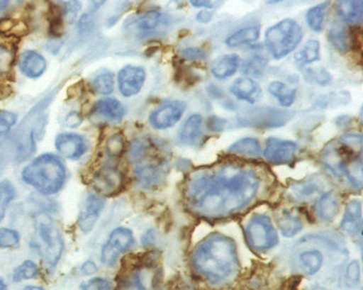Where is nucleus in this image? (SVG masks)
<instances>
[{"mask_svg": "<svg viewBox=\"0 0 363 290\" xmlns=\"http://www.w3.org/2000/svg\"><path fill=\"white\" fill-rule=\"evenodd\" d=\"M259 189V178L255 170L227 165L196 174L186 186V198L194 213L216 220L250 206Z\"/></svg>", "mask_w": 363, "mask_h": 290, "instance_id": "1", "label": "nucleus"}, {"mask_svg": "<svg viewBox=\"0 0 363 290\" xmlns=\"http://www.w3.org/2000/svg\"><path fill=\"white\" fill-rule=\"evenodd\" d=\"M194 269L213 283L234 277L238 267L236 245L229 237L213 234L199 243L192 255Z\"/></svg>", "mask_w": 363, "mask_h": 290, "instance_id": "2", "label": "nucleus"}, {"mask_svg": "<svg viewBox=\"0 0 363 290\" xmlns=\"http://www.w3.org/2000/svg\"><path fill=\"white\" fill-rule=\"evenodd\" d=\"M68 178L66 165L60 156L42 154L22 170V179L44 196L58 194Z\"/></svg>", "mask_w": 363, "mask_h": 290, "instance_id": "3", "label": "nucleus"}, {"mask_svg": "<svg viewBox=\"0 0 363 290\" xmlns=\"http://www.w3.org/2000/svg\"><path fill=\"white\" fill-rule=\"evenodd\" d=\"M302 36L303 32L298 22L284 19L265 32V48L274 60H283L298 48Z\"/></svg>", "mask_w": 363, "mask_h": 290, "instance_id": "4", "label": "nucleus"}, {"mask_svg": "<svg viewBox=\"0 0 363 290\" xmlns=\"http://www.w3.org/2000/svg\"><path fill=\"white\" fill-rule=\"evenodd\" d=\"M35 228L44 247V261L50 269H54L64 252L62 231L52 217L45 213L36 216Z\"/></svg>", "mask_w": 363, "mask_h": 290, "instance_id": "5", "label": "nucleus"}, {"mask_svg": "<svg viewBox=\"0 0 363 290\" xmlns=\"http://www.w3.org/2000/svg\"><path fill=\"white\" fill-rule=\"evenodd\" d=\"M247 242L253 250L265 252L279 243V235L265 215H255L245 227Z\"/></svg>", "mask_w": 363, "mask_h": 290, "instance_id": "6", "label": "nucleus"}, {"mask_svg": "<svg viewBox=\"0 0 363 290\" xmlns=\"http://www.w3.org/2000/svg\"><path fill=\"white\" fill-rule=\"evenodd\" d=\"M135 243L133 231L125 227L113 229L101 249V261L107 267H113L123 253L127 252Z\"/></svg>", "mask_w": 363, "mask_h": 290, "instance_id": "7", "label": "nucleus"}, {"mask_svg": "<svg viewBox=\"0 0 363 290\" xmlns=\"http://www.w3.org/2000/svg\"><path fill=\"white\" fill-rule=\"evenodd\" d=\"M57 152L71 161H78L90 150L89 140L84 135L74 133H65L57 135L55 140Z\"/></svg>", "mask_w": 363, "mask_h": 290, "instance_id": "8", "label": "nucleus"}, {"mask_svg": "<svg viewBox=\"0 0 363 290\" xmlns=\"http://www.w3.org/2000/svg\"><path fill=\"white\" fill-rule=\"evenodd\" d=\"M186 104L184 101H168L162 104L150 115L149 123L154 129L165 130L174 127L184 116Z\"/></svg>", "mask_w": 363, "mask_h": 290, "instance_id": "9", "label": "nucleus"}, {"mask_svg": "<svg viewBox=\"0 0 363 290\" xmlns=\"http://www.w3.org/2000/svg\"><path fill=\"white\" fill-rule=\"evenodd\" d=\"M297 149V144L295 142L269 138L265 143L263 155L269 163L285 165L295 160Z\"/></svg>", "mask_w": 363, "mask_h": 290, "instance_id": "10", "label": "nucleus"}, {"mask_svg": "<svg viewBox=\"0 0 363 290\" xmlns=\"http://www.w3.org/2000/svg\"><path fill=\"white\" fill-rule=\"evenodd\" d=\"M123 176L117 168L103 167L93 176V186L99 196H111L121 191Z\"/></svg>", "mask_w": 363, "mask_h": 290, "instance_id": "11", "label": "nucleus"}, {"mask_svg": "<svg viewBox=\"0 0 363 290\" xmlns=\"http://www.w3.org/2000/svg\"><path fill=\"white\" fill-rule=\"evenodd\" d=\"M117 80L121 95L133 97L141 92L147 80V74L142 67L128 65L119 71Z\"/></svg>", "mask_w": 363, "mask_h": 290, "instance_id": "12", "label": "nucleus"}, {"mask_svg": "<svg viewBox=\"0 0 363 290\" xmlns=\"http://www.w3.org/2000/svg\"><path fill=\"white\" fill-rule=\"evenodd\" d=\"M105 202L97 194H90L85 201L84 206L79 215V228L83 234H89L94 228L101 211L104 210Z\"/></svg>", "mask_w": 363, "mask_h": 290, "instance_id": "13", "label": "nucleus"}, {"mask_svg": "<svg viewBox=\"0 0 363 290\" xmlns=\"http://www.w3.org/2000/svg\"><path fill=\"white\" fill-rule=\"evenodd\" d=\"M325 182L318 178H310L297 182L289 188V196L297 202L307 203L324 194Z\"/></svg>", "mask_w": 363, "mask_h": 290, "instance_id": "14", "label": "nucleus"}, {"mask_svg": "<svg viewBox=\"0 0 363 290\" xmlns=\"http://www.w3.org/2000/svg\"><path fill=\"white\" fill-rule=\"evenodd\" d=\"M18 66L26 78L38 79L45 74L48 62L45 57L36 50H26L20 55Z\"/></svg>", "mask_w": 363, "mask_h": 290, "instance_id": "15", "label": "nucleus"}, {"mask_svg": "<svg viewBox=\"0 0 363 290\" xmlns=\"http://www.w3.org/2000/svg\"><path fill=\"white\" fill-rule=\"evenodd\" d=\"M92 113L96 117L109 123H121L125 117V109L118 99L105 97L95 103Z\"/></svg>", "mask_w": 363, "mask_h": 290, "instance_id": "16", "label": "nucleus"}, {"mask_svg": "<svg viewBox=\"0 0 363 290\" xmlns=\"http://www.w3.org/2000/svg\"><path fill=\"white\" fill-rule=\"evenodd\" d=\"M230 92L237 99L247 101L249 104H255L262 96V91L259 84L249 77L237 79L231 85Z\"/></svg>", "mask_w": 363, "mask_h": 290, "instance_id": "17", "label": "nucleus"}, {"mask_svg": "<svg viewBox=\"0 0 363 290\" xmlns=\"http://www.w3.org/2000/svg\"><path fill=\"white\" fill-rule=\"evenodd\" d=\"M342 230L350 236L361 235L362 229V212H361V202L352 200L347 204L345 210L344 218L340 223Z\"/></svg>", "mask_w": 363, "mask_h": 290, "instance_id": "18", "label": "nucleus"}, {"mask_svg": "<svg viewBox=\"0 0 363 290\" xmlns=\"http://www.w3.org/2000/svg\"><path fill=\"white\" fill-rule=\"evenodd\" d=\"M363 0H336L335 9L342 21L348 26L362 23Z\"/></svg>", "mask_w": 363, "mask_h": 290, "instance_id": "19", "label": "nucleus"}, {"mask_svg": "<svg viewBox=\"0 0 363 290\" xmlns=\"http://www.w3.org/2000/svg\"><path fill=\"white\" fill-rule=\"evenodd\" d=\"M203 135V117L194 113L186 119L179 133V140L184 145L196 147L200 143Z\"/></svg>", "mask_w": 363, "mask_h": 290, "instance_id": "20", "label": "nucleus"}, {"mask_svg": "<svg viewBox=\"0 0 363 290\" xmlns=\"http://www.w3.org/2000/svg\"><path fill=\"white\" fill-rule=\"evenodd\" d=\"M340 200L338 194L330 191L322 194L315 204V214L322 222H330L340 212Z\"/></svg>", "mask_w": 363, "mask_h": 290, "instance_id": "21", "label": "nucleus"}, {"mask_svg": "<svg viewBox=\"0 0 363 290\" xmlns=\"http://www.w3.org/2000/svg\"><path fill=\"white\" fill-rule=\"evenodd\" d=\"M241 60L239 55L228 54L220 57L213 64L211 72L217 80H226L234 76L240 67Z\"/></svg>", "mask_w": 363, "mask_h": 290, "instance_id": "22", "label": "nucleus"}, {"mask_svg": "<svg viewBox=\"0 0 363 290\" xmlns=\"http://www.w3.org/2000/svg\"><path fill=\"white\" fill-rule=\"evenodd\" d=\"M328 40L338 52H348L352 48L350 30L346 24L335 23L328 31Z\"/></svg>", "mask_w": 363, "mask_h": 290, "instance_id": "23", "label": "nucleus"}, {"mask_svg": "<svg viewBox=\"0 0 363 290\" xmlns=\"http://www.w3.org/2000/svg\"><path fill=\"white\" fill-rule=\"evenodd\" d=\"M138 182L144 188L157 186L163 178V169L156 164H143L135 169Z\"/></svg>", "mask_w": 363, "mask_h": 290, "instance_id": "24", "label": "nucleus"}, {"mask_svg": "<svg viewBox=\"0 0 363 290\" xmlns=\"http://www.w3.org/2000/svg\"><path fill=\"white\" fill-rule=\"evenodd\" d=\"M261 34V26H252L241 28L236 33L231 34L226 40V45L230 48H240L243 45H250L259 40Z\"/></svg>", "mask_w": 363, "mask_h": 290, "instance_id": "25", "label": "nucleus"}, {"mask_svg": "<svg viewBox=\"0 0 363 290\" xmlns=\"http://www.w3.org/2000/svg\"><path fill=\"white\" fill-rule=\"evenodd\" d=\"M228 152L243 157L257 158L262 154V149L259 142L255 138H243L231 144Z\"/></svg>", "mask_w": 363, "mask_h": 290, "instance_id": "26", "label": "nucleus"}, {"mask_svg": "<svg viewBox=\"0 0 363 290\" xmlns=\"http://www.w3.org/2000/svg\"><path fill=\"white\" fill-rule=\"evenodd\" d=\"M90 88L95 94L111 95L115 89V76L109 70H101L90 79Z\"/></svg>", "mask_w": 363, "mask_h": 290, "instance_id": "27", "label": "nucleus"}, {"mask_svg": "<svg viewBox=\"0 0 363 290\" xmlns=\"http://www.w3.org/2000/svg\"><path fill=\"white\" fill-rule=\"evenodd\" d=\"M269 94L273 95L283 107L293 106L297 99V90L281 81H274L269 84Z\"/></svg>", "mask_w": 363, "mask_h": 290, "instance_id": "28", "label": "nucleus"}, {"mask_svg": "<svg viewBox=\"0 0 363 290\" xmlns=\"http://www.w3.org/2000/svg\"><path fill=\"white\" fill-rule=\"evenodd\" d=\"M330 1H324V3L318 4L314 7L308 10L306 20H307L308 26L314 32L323 31L325 26L326 19H328V10H330Z\"/></svg>", "mask_w": 363, "mask_h": 290, "instance_id": "29", "label": "nucleus"}, {"mask_svg": "<svg viewBox=\"0 0 363 290\" xmlns=\"http://www.w3.org/2000/svg\"><path fill=\"white\" fill-rule=\"evenodd\" d=\"M279 226L283 236L290 237L296 236L302 229V222L297 215L293 213L285 212L281 215L279 220Z\"/></svg>", "mask_w": 363, "mask_h": 290, "instance_id": "30", "label": "nucleus"}, {"mask_svg": "<svg viewBox=\"0 0 363 290\" xmlns=\"http://www.w3.org/2000/svg\"><path fill=\"white\" fill-rule=\"evenodd\" d=\"M300 264L306 273H318L323 265V255L318 250L304 251L299 257Z\"/></svg>", "mask_w": 363, "mask_h": 290, "instance_id": "31", "label": "nucleus"}, {"mask_svg": "<svg viewBox=\"0 0 363 290\" xmlns=\"http://www.w3.org/2000/svg\"><path fill=\"white\" fill-rule=\"evenodd\" d=\"M16 196H17V190L11 182L3 180L0 182V222H3L5 218L10 203L14 200Z\"/></svg>", "mask_w": 363, "mask_h": 290, "instance_id": "32", "label": "nucleus"}, {"mask_svg": "<svg viewBox=\"0 0 363 290\" xmlns=\"http://www.w3.org/2000/svg\"><path fill=\"white\" fill-rule=\"evenodd\" d=\"M320 43L316 40H310L306 43L304 48L297 54L298 62L309 65L320 60Z\"/></svg>", "mask_w": 363, "mask_h": 290, "instance_id": "33", "label": "nucleus"}, {"mask_svg": "<svg viewBox=\"0 0 363 290\" xmlns=\"http://www.w3.org/2000/svg\"><path fill=\"white\" fill-rule=\"evenodd\" d=\"M38 275V267L33 261H24L17 269H14L12 279L16 283H20L22 281H28V279H35Z\"/></svg>", "mask_w": 363, "mask_h": 290, "instance_id": "34", "label": "nucleus"}, {"mask_svg": "<svg viewBox=\"0 0 363 290\" xmlns=\"http://www.w3.org/2000/svg\"><path fill=\"white\" fill-rule=\"evenodd\" d=\"M161 19V12L157 10H152V11L145 12L142 14L141 17L138 18L135 20V26L141 31H152L154 28H157Z\"/></svg>", "mask_w": 363, "mask_h": 290, "instance_id": "35", "label": "nucleus"}, {"mask_svg": "<svg viewBox=\"0 0 363 290\" xmlns=\"http://www.w3.org/2000/svg\"><path fill=\"white\" fill-rule=\"evenodd\" d=\"M267 64V58L262 55L257 54L251 57L250 60H248V62L243 65L242 71L249 76H259V74H263Z\"/></svg>", "mask_w": 363, "mask_h": 290, "instance_id": "36", "label": "nucleus"}, {"mask_svg": "<svg viewBox=\"0 0 363 290\" xmlns=\"http://www.w3.org/2000/svg\"><path fill=\"white\" fill-rule=\"evenodd\" d=\"M14 62V52L9 46L0 43V78L7 76Z\"/></svg>", "mask_w": 363, "mask_h": 290, "instance_id": "37", "label": "nucleus"}, {"mask_svg": "<svg viewBox=\"0 0 363 290\" xmlns=\"http://www.w3.org/2000/svg\"><path fill=\"white\" fill-rule=\"evenodd\" d=\"M20 243V234L11 228H0V249L17 247Z\"/></svg>", "mask_w": 363, "mask_h": 290, "instance_id": "38", "label": "nucleus"}, {"mask_svg": "<svg viewBox=\"0 0 363 290\" xmlns=\"http://www.w3.org/2000/svg\"><path fill=\"white\" fill-rule=\"evenodd\" d=\"M17 123V115L12 111H0V139L9 133Z\"/></svg>", "mask_w": 363, "mask_h": 290, "instance_id": "39", "label": "nucleus"}, {"mask_svg": "<svg viewBox=\"0 0 363 290\" xmlns=\"http://www.w3.org/2000/svg\"><path fill=\"white\" fill-rule=\"evenodd\" d=\"M113 283L103 277H95L80 285L81 290H113Z\"/></svg>", "mask_w": 363, "mask_h": 290, "instance_id": "40", "label": "nucleus"}, {"mask_svg": "<svg viewBox=\"0 0 363 290\" xmlns=\"http://www.w3.org/2000/svg\"><path fill=\"white\" fill-rule=\"evenodd\" d=\"M125 149V142L121 135H116L109 138L106 143V152L109 156H118Z\"/></svg>", "mask_w": 363, "mask_h": 290, "instance_id": "41", "label": "nucleus"}, {"mask_svg": "<svg viewBox=\"0 0 363 290\" xmlns=\"http://www.w3.org/2000/svg\"><path fill=\"white\" fill-rule=\"evenodd\" d=\"M23 4V0H0V21H3L10 14L17 11Z\"/></svg>", "mask_w": 363, "mask_h": 290, "instance_id": "42", "label": "nucleus"}, {"mask_svg": "<svg viewBox=\"0 0 363 290\" xmlns=\"http://www.w3.org/2000/svg\"><path fill=\"white\" fill-rule=\"evenodd\" d=\"M119 290H151L147 288V286L144 283L143 277H142L141 272L133 274V277H130L129 279L123 283V287Z\"/></svg>", "mask_w": 363, "mask_h": 290, "instance_id": "43", "label": "nucleus"}, {"mask_svg": "<svg viewBox=\"0 0 363 290\" xmlns=\"http://www.w3.org/2000/svg\"><path fill=\"white\" fill-rule=\"evenodd\" d=\"M346 279L347 281H352V283H358L359 279H360V265L357 261H352L347 267Z\"/></svg>", "mask_w": 363, "mask_h": 290, "instance_id": "44", "label": "nucleus"}, {"mask_svg": "<svg viewBox=\"0 0 363 290\" xmlns=\"http://www.w3.org/2000/svg\"><path fill=\"white\" fill-rule=\"evenodd\" d=\"M312 78H314V81L318 84L328 85L332 82V77L328 74V71L324 69H318L316 71H312Z\"/></svg>", "mask_w": 363, "mask_h": 290, "instance_id": "45", "label": "nucleus"}, {"mask_svg": "<svg viewBox=\"0 0 363 290\" xmlns=\"http://www.w3.org/2000/svg\"><path fill=\"white\" fill-rule=\"evenodd\" d=\"M182 56L186 60H202L206 58V54L199 48H188L182 52Z\"/></svg>", "mask_w": 363, "mask_h": 290, "instance_id": "46", "label": "nucleus"}, {"mask_svg": "<svg viewBox=\"0 0 363 290\" xmlns=\"http://www.w3.org/2000/svg\"><path fill=\"white\" fill-rule=\"evenodd\" d=\"M220 0H190V4L194 8H206V9H212L220 4Z\"/></svg>", "mask_w": 363, "mask_h": 290, "instance_id": "47", "label": "nucleus"}, {"mask_svg": "<svg viewBox=\"0 0 363 290\" xmlns=\"http://www.w3.org/2000/svg\"><path fill=\"white\" fill-rule=\"evenodd\" d=\"M81 271H82L83 273L86 274V275H91V274L96 273L97 267L94 262H92V261H88V262H85L84 264L82 265Z\"/></svg>", "mask_w": 363, "mask_h": 290, "instance_id": "48", "label": "nucleus"}, {"mask_svg": "<svg viewBox=\"0 0 363 290\" xmlns=\"http://www.w3.org/2000/svg\"><path fill=\"white\" fill-rule=\"evenodd\" d=\"M92 3L95 7L99 8L104 5V4L106 3V0H92Z\"/></svg>", "mask_w": 363, "mask_h": 290, "instance_id": "49", "label": "nucleus"}, {"mask_svg": "<svg viewBox=\"0 0 363 290\" xmlns=\"http://www.w3.org/2000/svg\"><path fill=\"white\" fill-rule=\"evenodd\" d=\"M24 290H45L44 288L40 287V286H28V287L24 288Z\"/></svg>", "mask_w": 363, "mask_h": 290, "instance_id": "50", "label": "nucleus"}, {"mask_svg": "<svg viewBox=\"0 0 363 290\" xmlns=\"http://www.w3.org/2000/svg\"><path fill=\"white\" fill-rule=\"evenodd\" d=\"M0 290H8L7 285L3 279H0Z\"/></svg>", "mask_w": 363, "mask_h": 290, "instance_id": "51", "label": "nucleus"}, {"mask_svg": "<svg viewBox=\"0 0 363 290\" xmlns=\"http://www.w3.org/2000/svg\"><path fill=\"white\" fill-rule=\"evenodd\" d=\"M281 1H284V0H267V3L269 4V5H274V4H279Z\"/></svg>", "mask_w": 363, "mask_h": 290, "instance_id": "52", "label": "nucleus"}]
</instances>
